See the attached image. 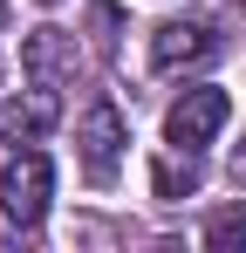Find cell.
<instances>
[{
  "label": "cell",
  "instance_id": "obj_6",
  "mask_svg": "<svg viewBox=\"0 0 246 253\" xmlns=\"http://www.w3.org/2000/svg\"><path fill=\"white\" fill-rule=\"evenodd\" d=\"M55 117H62L55 89H41V83H35V96L0 103V137H7V144H41V137L55 130Z\"/></svg>",
  "mask_w": 246,
  "mask_h": 253
},
{
  "label": "cell",
  "instance_id": "obj_8",
  "mask_svg": "<svg viewBox=\"0 0 246 253\" xmlns=\"http://www.w3.org/2000/svg\"><path fill=\"white\" fill-rule=\"evenodd\" d=\"M192 185H199V165H171V158L158 165V192H164V199H185Z\"/></svg>",
  "mask_w": 246,
  "mask_h": 253
},
{
  "label": "cell",
  "instance_id": "obj_9",
  "mask_svg": "<svg viewBox=\"0 0 246 253\" xmlns=\"http://www.w3.org/2000/svg\"><path fill=\"white\" fill-rule=\"evenodd\" d=\"M89 21H96V48L110 55V48H117V7H96Z\"/></svg>",
  "mask_w": 246,
  "mask_h": 253
},
{
  "label": "cell",
  "instance_id": "obj_2",
  "mask_svg": "<svg viewBox=\"0 0 246 253\" xmlns=\"http://www.w3.org/2000/svg\"><path fill=\"white\" fill-rule=\"evenodd\" d=\"M76 144H82V171H89V185H110L123 165V144H130V130H123V110L117 103H89L82 110V124H76Z\"/></svg>",
  "mask_w": 246,
  "mask_h": 253
},
{
  "label": "cell",
  "instance_id": "obj_5",
  "mask_svg": "<svg viewBox=\"0 0 246 253\" xmlns=\"http://www.w3.org/2000/svg\"><path fill=\"white\" fill-rule=\"evenodd\" d=\"M212 55H219V35H212L205 21H164L158 42H151V62H158V69H199Z\"/></svg>",
  "mask_w": 246,
  "mask_h": 253
},
{
  "label": "cell",
  "instance_id": "obj_4",
  "mask_svg": "<svg viewBox=\"0 0 246 253\" xmlns=\"http://www.w3.org/2000/svg\"><path fill=\"white\" fill-rule=\"evenodd\" d=\"M21 69H28L41 89H62V83H76L82 55H76V42H69L62 28H35V35L21 42Z\"/></svg>",
  "mask_w": 246,
  "mask_h": 253
},
{
  "label": "cell",
  "instance_id": "obj_11",
  "mask_svg": "<svg viewBox=\"0 0 246 253\" xmlns=\"http://www.w3.org/2000/svg\"><path fill=\"white\" fill-rule=\"evenodd\" d=\"M41 7H55V0H41Z\"/></svg>",
  "mask_w": 246,
  "mask_h": 253
},
{
  "label": "cell",
  "instance_id": "obj_7",
  "mask_svg": "<svg viewBox=\"0 0 246 253\" xmlns=\"http://www.w3.org/2000/svg\"><path fill=\"white\" fill-rule=\"evenodd\" d=\"M205 247L212 253H246V206H219L205 219Z\"/></svg>",
  "mask_w": 246,
  "mask_h": 253
},
{
  "label": "cell",
  "instance_id": "obj_10",
  "mask_svg": "<svg viewBox=\"0 0 246 253\" xmlns=\"http://www.w3.org/2000/svg\"><path fill=\"white\" fill-rule=\"evenodd\" d=\"M0 28H7V0H0Z\"/></svg>",
  "mask_w": 246,
  "mask_h": 253
},
{
  "label": "cell",
  "instance_id": "obj_1",
  "mask_svg": "<svg viewBox=\"0 0 246 253\" xmlns=\"http://www.w3.org/2000/svg\"><path fill=\"white\" fill-rule=\"evenodd\" d=\"M48 192H55V165L41 151H21L14 165L0 171V219L14 233H35L41 212H48Z\"/></svg>",
  "mask_w": 246,
  "mask_h": 253
},
{
  "label": "cell",
  "instance_id": "obj_3",
  "mask_svg": "<svg viewBox=\"0 0 246 253\" xmlns=\"http://www.w3.org/2000/svg\"><path fill=\"white\" fill-rule=\"evenodd\" d=\"M226 117H233V96H226V89H185V96L171 103V117H164V137H171L178 151H199V144H212V137L226 130Z\"/></svg>",
  "mask_w": 246,
  "mask_h": 253
}]
</instances>
